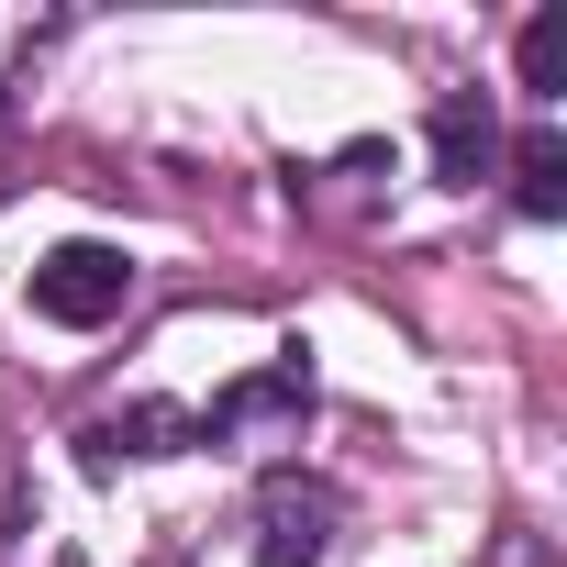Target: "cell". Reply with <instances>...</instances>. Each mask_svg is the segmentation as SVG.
<instances>
[{"label": "cell", "mask_w": 567, "mask_h": 567, "mask_svg": "<svg viewBox=\"0 0 567 567\" xmlns=\"http://www.w3.org/2000/svg\"><path fill=\"white\" fill-rule=\"evenodd\" d=\"M123 301H134L123 245H90V234H79V245H56V256L34 267V312H45V323H68V334H101Z\"/></svg>", "instance_id": "cell-1"}, {"label": "cell", "mask_w": 567, "mask_h": 567, "mask_svg": "<svg viewBox=\"0 0 567 567\" xmlns=\"http://www.w3.org/2000/svg\"><path fill=\"white\" fill-rule=\"evenodd\" d=\"M334 523H346V501L323 478H301V467H267L256 478V556L267 567H312L334 545Z\"/></svg>", "instance_id": "cell-2"}, {"label": "cell", "mask_w": 567, "mask_h": 567, "mask_svg": "<svg viewBox=\"0 0 567 567\" xmlns=\"http://www.w3.org/2000/svg\"><path fill=\"white\" fill-rule=\"evenodd\" d=\"M301 412H312V368H301V357H278V368L234 379L212 412H189V434H200V445H234V434H256V423H301Z\"/></svg>", "instance_id": "cell-3"}, {"label": "cell", "mask_w": 567, "mask_h": 567, "mask_svg": "<svg viewBox=\"0 0 567 567\" xmlns=\"http://www.w3.org/2000/svg\"><path fill=\"white\" fill-rule=\"evenodd\" d=\"M489 167H501V112H489L478 90H445V101H434V178H445V189H478Z\"/></svg>", "instance_id": "cell-4"}, {"label": "cell", "mask_w": 567, "mask_h": 567, "mask_svg": "<svg viewBox=\"0 0 567 567\" xmlns=\"http://www.w3.org/2000/svg\"><path fill=\"white\" fill-rule=\"evenodd\" d=\"M79 445H90V467H112V456H178V445H200V434H189V412H167V401H134V412L90 423Z\"/></svg>", "instance_id": "cell-5"}, {"label": "cell", "mask_w": 567, "mask_h": 567, "mask_svg": "<svg viewBox=\"0 0 567 567\" xmlns=\"http://www.w3.org/2000/svg\"><path fill=\"white\" fill-rule=\"evenodd\" d=\"M512 178H523V212H534V223H556V212H567V134H556V123H534V134L512 145Z\"/></svg>", "instance_id": "cell-6"}, {"label": "cell", "mask_w": 567, "mask_h": 567, "mask_svg": "<svg viewBox=\"0 0 567 567\" xmlns=\"http://www.w3.org/2000/svg\"><path fill=\"white\" fill-rule=\"evenodd\" d=\"M523 90L534 101H567V0L523 23Z\"/></svg>", "instance_id": "cell-7"}]
</instances>
